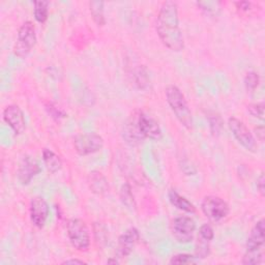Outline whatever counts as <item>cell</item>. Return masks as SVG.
I'll use <instances>...</instances> for the list:
<instances>
[{
  "instance_id": "cell-33",
  "label": "cell",
  "mask_w": 265,
  "mask_h": 265,
  "mask_svg": "<svg viewBox=\"0 0 265 265\" xmlns=\"http://www.w3.org/2000/svg\"><path fill=\"white\" fill-rule=\"evenodd\" d=\"M257 190L260 193V195L264 197L265 195V178L264 173H261V175L257 179Z\"/></svg>"
},
{
  "instance_id": "cell-25",
  "label": "cell",
  "mask_w": 265,
  "mask_h": 265,
  "mask_svg": "<svg viewBox=\"0 0 265 265\" xmlns=\"http://www.w3.org/2000/svg\"><path fill=\"white\" fill-rule=\"evenodd\" d=\"M46 110L48 114H49L54 120H56V122H59L60 119L66 117V113L62 109L57 107L54 103L46 104Z\"/></svg>"
},
{
  "instance_id": "cell-34",
  "label": "cell",
  "mask_w": 265,
  "mask_h": 265,
  "mask_svg": "<svg viewBox=\"0 0 265 265\" xmlns=\"http://www.w3.org/2000/svg\"><path fill=\"white\" fill-rule=\"evenodd\" d=\"M255 133H256L257 139H258L260 142H263V141H264V136H265V133H264V127H263V126L257 127V128L255 129Z\"/></svg>"
},
{
  "instance_id": "cell-14",
  "label": "cell",
  "mask_w": 265,
  "mask_h": 265,
  "mask_svg": "<svg viewBox=\"0 0 265 265\" xmlns=\"http://www.w3.org/2000/svg\"><path fill=\"white\" fill-rule=\"evenodd\" d=\"M264 233H265L264 220L261 219L255 224V226L251 230L250 236L248 237V242H247V251L263 250L264 243H265Z\"/></svg>"
},
{
  "instance_id": "cell-8",
  "label": "cell",
  "mask_w": 265,
  "mask_h": 265,
  "mask_svg": "<svg viewBox=\"0 0 265 265\" xmlns=\"http://www.w3.org/2000/svg\"><path fill=\"white\" fill-rule=\"evenodd\" d=\"M196 230V224L190 216H178L172 222V234L179 244H190Z\"/></svg>"
},
{
  "instance_id": "cell-27",
  "label": "cell",
  "mask_w": 265,
  "mask_h": 265,
  "mask_svg": "<svg viewBox=\"0 0 265 265\" xmlns=\"http://www.w3.org/2000/svg\"><path fill=\"white\" fill-rule=\"evenodd\" d=\"M248 112L255 118L260 120L264 119V103L251 104L248 106Z\"/></svg>"
},
{
  "instance_id": "cell-18",
  "label": "cell",
  "mask_w": 265,
  "mask_h": 265,
  "mask_svg": "<svg viewBox=\"0 0 265 265\" xmlns=\"http://www.w3.org/2000/svg\"><path fill=\"white\" fill-rule=\"evenodd\" d=\"M89 12L92 17L93 22L96 26L103 27L106 24L105 18V3L103 2H90L89 3Z\"/></svg>"
},
{
  "instance_id": "cell-11",
  "label": "cell",
  "mask_w": 265,
  "mask_h": 265,
  "mask_svg": "<svg viewBox=\"0 0 265 265\" xmlns=\"http://www.w3.org/2000/svg\"><path fill=\"white\" fill-rule=\"evenodd\" d=\"M4 120L13 130L15 135H21L26 130L25 116L18 105H9L4 110Z\"/></svg>"
},
{
  "instance_id": "cell-6",
  "label": "cell",
  "mask_w": 265,
  "mask_h": 265,
  "mask_svg": "<svg viewBox=\"0 0 265 265\" xmlns=\"http://www.w3.org/2000/svg\"><path fill=\"white\" fill-rule=\"evenodd\" d=\"M201 210L206 218L213 222H219L230 212L228 203L218 196H206L201 203Z\"/></svg>"
},
{
  "instance_id": "cell-29",
  "label": "cell",
  "mask_w": 265,
  "mask_h": 265,
  "mask_svg": "<svg viewBox=\"0 0 265 265\" xmlns=\"http://www.w3.org/2000/svg\"><path fill=\"white\" fill-rule=\"evenodd\" d=\"M209 123H210V130L212 132L213 135H220L221 130L223 128V122L222 119L219 115H213L212 118L209 119Z\"/></svg>"
},
{
  "instance_id": "cell-35",
  "label": "cell",
  "mask_w": 265,
  "mask_h": 265,
  "mask_svg": "<svg viewBox=\"0 0 265 265\" xmlns=\"http://www.w3.org/2000/svg\"><path fill=\"white\" fill-rule=\"evenodd\" d=\"M61 264H86V262L79 259H68L63 261Z\"/></svg>"
},
{
  "instance_id": "cell-16",
  "label": "cell",
  "mask_w": 265,
  "mask_h": 265,
  "mask_svg": "<svg viewBox=\"0 0 265 265\" xmlns=\"http://www.w3.org/2000/svg\"><path fill=\"white\" fill-rule=\"evenodd\" d=\"M168 198L170 203L179 210L185 211L187 213H195L196 207L192 202H190L185 197L179 195L175 190H170L168 192Z\"/></svg>"
},
{
  "instance_id": "cell-10",
  "label": "cell",
  "mask_w": 265,
  "mask_h": 265,
  "mask_svg": "<svg viewBox=\"0 0 265 265\" xmlns=\"http://www.w3.org/2000/svg\"><path fill=\"white\" fill-rule=\"evenodd\" d=\"M42 171L40 163L30 156H25L19 163L17 176L22 185H27Z\"/></svg>"
},
{
  "instance_id": "cell-31",
  "label": "cell",
  "mask_w": 265,
  "mask_h": 265,
  "mask_svg": "<svg viewBox=\"0 0 265 265\" xmlns=\"http://www.w3.org/2000/svg\"><path fill=\"white\" fill-rule=\"evenodd\" d=\"M180 167H181V170L186 174V175H195L197 170L195 169V167L191 165L190 166V161L188 160H184L182 161V163H180Z\"/></svg>"
},
{
  "instance_id": "cell-36",
  "label": "cell",
  "mask_w": 265,
  "mask_h": 265,
  "mask_svg": "<svg viewBox=\"0 0 265 265\" xmlns=\"http://www.w3.org/2000/svg\"><path fill=\"white\" fill-rule=\"evenodd\" d=\"M107 263H108V264H111V263H113V264H118L119 262H118V260H116V258H115V259H109V260L107 261Z\"/></svg>"
},
{
  "instance_id": "cell-30",
  "label": "cell",
  "mask_w": 265,
  "mask_h": 265,
  "mask_svg": "<svg viewBox=\"0 0 265 265\" xmlns=\"http://www.w3.org/2000/svg\"><path fill=\"white\" fill-rule=\"evenodd\" d=\"M199 237L206 240V242H211V240L213 239L214 237V232H213V229L210 225L208 224H204L200 227V230H199Z\"/></svg>"
},
{
  "instance_id": "cell-5",
  "label": "cell",
  "mask_w": 265,
  "mask_h": 265,
  "mask_svg": "<svg viewBox=\"0 0 265 265\" xmlns=\"http://www.w3.org/2000/svg\"><path fill=\"white\" fill-rule=\"evenodd\" d=\"M228 127L235 140L244 148L252 153L257 150L258 144L256 139L242 120L237 119L236 117H230L228 119Z\"/></svg>"
},
{
  "instance_id": "cell-22",
  "label": "cell",
  "mask_w": 265,
  "mask_h": 265,
  "mask_svg": "<svg viewBox=\"0 0 265 265\" xmlns=\"http://www.w3.org/2000/svg\"><path fill=\"white\" fill-rule=\"evenodd\" d=\"M201 11L209 16H218L220 14V4L215 2H200L196 4Z\"/></svg>"
},
{
  "instance_id": "cell-20",
  "label": "cell",
  "mask_w": 265,
  "mask_h": 265,
  "mask_svg": "<svg viewBox=\"0 0 265 265\" xmlns=\"http://www.w3.org/2000/svg\"><path fill=\"white\" fill-rule=\"evenodd\" d=\"M120 200H122L123 204L130 210H135L137 207L132 187L129 183H125L120 190Z\"/></svg>"
},
{
  "instance_id": "cell-26",
  "label": "cell",
  "mask_w": 265,
  "mask_h": 265,
  "mask_svg": "<svg viewBox=\"0 0 265 265\" xmlns=\"http://www.w3.org/2000/svg\"><path fill=\"white\" fill-rule=\"evenodd\" d=\"M135 82L139 86V88L144 89L148 85V77L146 70L143 67H139L135 73Z\"/></svg>"
},
{
  "instance_id": "cell-1",
  "label": "cell",
  "mask_w": 265,
  "mask_h": 265,
  "mask_svg": "<svg viewBox=\"0 0 265 265\" xmlns=\"http://www.w3.org/2000/svg\"><path fill=\"white\" fill-rule=\"evenodd\" d=\"M156 30L163 45L173 52L184 49V39L179 27L178 6L174 2L162 4L157 16Z\"/></svg>"
},
{
  "instance_id": "cell-4",
  "label": "cell",
  "mask_w": 265,
  "mask_h": 265,
  "mask_svg": "<svg viewBox=\"0 0 265 265\" xmlns=\"http://www.w3.org/2000/svg\"><path fill=\"white\" fill-rule=\"evenodd\" d=\"M66 231L71 244L77 251L86 252L90 247V232L86 223L81 219H69Z\"/></svg>"
},
{
  "instance_id": "cell-23",
  "label": "cell",
  "mask_w": 265,
  "mask_h": 265,
  "mask_svg": "<svg viewBox=\"0 0 265 265\" xmlns=\"http://www.w3.org/2000/svg\"><path fill=\"white\" fill-rule=\"evenodd\" d=\"M244 82H245V86H246V89L248 90V92H254L260 83V77L256 71L252 70L246 74Z\"/></svg>"
},
{
  "instance_id": "cell-19",
  "label": "cell",
  "mask_w": 265,
  "mask_h": 265,
  "mask_svg": "<svg viewBox=\"0 0 265 265\" xmlns=\"http://www.w3.org/2000/svg\"><path fill=\"white\" fill-rule=\"evenodd\" d=\"M33 16L39 23L44 24L48 20V17H49V2H45V0L35 2Z\"/></svg>"
},
{
  "instance_id": "cell-13",
  "label": "cell",
  "mask_w": 265,
  "mask_h": 265,
  "mask_svg": "<svg viewBox=\"0 0 265 265\" xmlns=\"http://www.w3.org/2000/svg\"><path fill=\"white\" fill-rule=\"evenodd\" d=\"M29 214L33 226L42 229L46 224L48 215H49V205L43 197L36 196L30 201Z\"/></svg>"
},
{
  "instance_id": "cell-28",
  "label": "cell",
  "mask_w": 265,
  "mask_h": 265,
  "mask_svg": "<svg viewBox=\"0 0 265 265\" xmlns=\"http://www.w3.org/2000/svg\"><path fill=\"white\" fill-rule=\"evenodd\" d=\"M209 255V242L199 237V242L196 248V257L199 258H206Z\"/></svg>"
},
{
  "instance_id": "cell-12",
  "label": "cell",
  "mask_w": 265,
  "mask_h": 265,
  "mask_svg": "<svg viewBox=\"0 0 265 265\" xmlns=\"http://www.w3.org/2000/svg\"><path fill=\"white\" fill-rule=\"evenodd\" d=\"M140 234L137 228L131 227L126 230L118 238L116 256L118 258H126L132 254L137 243L139 242Z\"/></svg>"
},
{
  "instance_id": "cell-7",
  "label": "cell",
  "mask_w": 265,
  "mask_h": 265,
  "mask_svg": "<svg viewBox=\"0 0 265 265\" xmlns=\"http://www.w3.org/2000/svg\"><path fill=\"white\" fill-rule=\"evenodd\" d=\"M74 147L79 156L85 157L93 155L102 150L104 147V139L95 133L78 135L74 139Z\"/></svg>"
},
{
  "instance_id": "cell-3",
  "label": "cell",
  "mask_w": 265,
  "mask_h": 265,
  "mask_svg": "<svg viewBox=\"0 0 265 265\" xmlns=\"http://www.w3.org/2000/svg\"><path fill=\"white\" fill-rule=\"evenodd\" d=\"M36 32L34 24L31 21L24 22L18 30L14 54L19 58H26L36 44Z\"/></svg>"
},
{
  "instance_id": "cell-9",
  "label": "cell",
  "mask_w": 265,
  "mask_h": 265,
  "mask_svg": "<svg viewBox=\"0 0 265 265\" xmlns=\"http://www.w3.org/2000/svg\"><path fill=\"white\" fill-rule=\"evenodd\" d=\"M136 124L143 138H148L155 141H159L163 138V132L159 123L145 113H138L136 117Z\"/></svg>"
},
{
  "instance_id": "cell-2",
  "label": "cell",
  "mask_w": 265,
  "mask_h": 265,
  "mask_svg": "<svg viewBox=\"0 0 265 265\" xmlns=\"http://www.w3.org/2000/svg\"><path fill=\"white\" fill-rule=\"evenodd\" d=\"M166 101L181 126L186 130L193 129V116L184 94L175 85L166 88Z\"/></svg>"
},
{
  "instance_id": "cell-24",
  "label": "cell",
  "mask_w": 265,
  "mask_h": 265,
  "mask_svg": "<svg viewBox=\"0 0 265 265\" xmlns=\"http://www.w3.org/2000/svg\"><path fill=\"white\" fill-rule=\"evenodd\" d=\"M198 262V258L191 254H177L174 255L169 263L170 264H195Z\"/></svg>"
},
{
  "instance_id": "cell-15",
  "label": "cell",
  "mask_w": 265,
  "mask_h": 265,
  "mask_svg": "<svg viewBox=\"0 0 265 265\" xmlns=\"http://www.w3.org/2000/svg\"><path fill=\"white\" fill-rule=\"evenodd\" d=\"M88 185L95 195H104L109 190V182L106 176L100 171H92L88 175Z\"/></svg>"
},
{
  "instance_id": "cell-17",
  "label": "cell",
  "mask_w": 265,
  "mask_h": 265,
  "mask_svg": "<svg viewBox=\"0 0 265 265\" xmlns=\"http://www.w3.org/2000/svg\"><path fill=\"white\" fill-rule=\"evenodd\" d=\"M43 161L48 171L52 174L58 172L62 168V161L60 157L51 149L45 148L43 150Z\"/></svg>"
},
{
  "instance_id": "cell-21",
  "label": "cell",
  "mask_w": 265,
  "mask_h": 265,
  "mask_svg": "<svg viewBox=\"0 0 265 265\" xmlns=\"http://www.w3.org/2000/svg\"><path fill=\"white\" fill-rule=\"evenodd\" d=\"M263 261V250L247 251L242 263L245 265H257Z\"/></svg>"
},
{
  "instance_id": "cell-32",
  "label": "cell",
  "mask_w": 265,
  "mask_h": 265,
  "mask_svg": "<svg viewBox=\"0 0 265 265\" xmlns=\"http://www.w3.org/2000/svg\"><path fill=\"white\" fill-rule=\"evenodd\" d=\"M236 9L240 12H244V13H248L252 10L253 4L250 2H237L234 4Z\"/></svg>"
}]
</instances>
